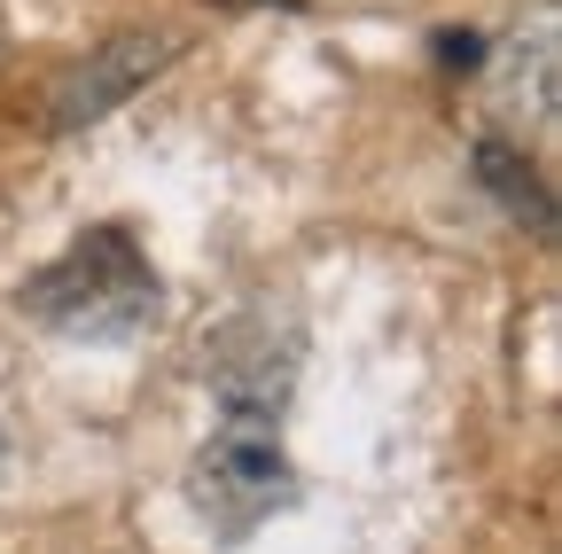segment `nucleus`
I'll return each mask as SVG.
<instances>
[{
    "mask_svg": "<svg viewBox=\"0 0 562 554\" xmlns=\"http://www.w3.org/2000/svg\"><path fill=\"white\" fill-rule=\"evenodd\" d=\"M281 398H290V352L258 320L235 328L220 343V422L188 468V500L220 539H250L297 500L290 453H281Z\"/></svg>",
    "mask_w": 562,
    "mask_h": 554,
    "instance_id": "nucleus-1",
    "label": "nucleus"
},
{
    "mask_svg": "<svg viewBox=\"0 0 562 554\" xmlns=\"http://www.w3.org/2000/svg\"><path fill=\"white\" fill-rule=\"evenodd\" d=\"M24 313L55 336L87 343H125L157 320V265L133 242V227H87L55 265H40L24 282Z\"/></svg>",
    "mask_w": 562,
    "mask_h": 554,
    "instance_id": "nucleus-2",
    "label": "nucleus"
},
{
    "mask_svg": "<svg viewBox=\"0 0 562 554\" xmlns=\"http://www.w3.org/2000/svg\"><path fill=\"white\" fill-rule=\"evenodd\" d=\"M172 55H180V32H117V39H102L79 71L55 87V125H87V117L117 110L140 79H157Z\"/></svg>",
    "mask_w": 562,
    "mask_h": 554,
    "instance_id": "nucleus-3",
    "label": "nucleus"
}]
</instances>
